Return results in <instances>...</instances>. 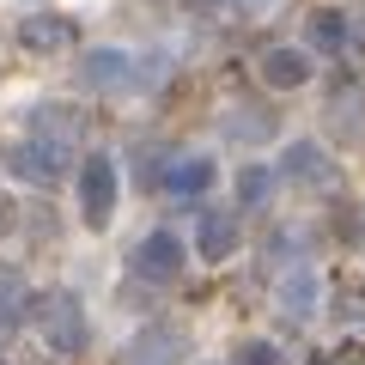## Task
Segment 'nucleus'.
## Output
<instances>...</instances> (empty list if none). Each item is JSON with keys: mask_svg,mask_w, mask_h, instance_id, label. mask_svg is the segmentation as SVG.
<instances>
[{"mask_svg": "<svg viewBox=\"0 0 365 365\" xmlns=\"http://www.w3.org/2000/svg\"><path fill=\"white\" fill-rule=\"evenodd\" d=\"M37 329H43V341H49L55 353H79V347H86V311H79V292L49 287L37 299Z\"/></svg>", "mask_w": 365, "mask_h": 365, "instance_id": "f257e3e1", "label": "nucleus"}, {"mask_svg": "<svg viewBox=\"0 0 365 365\" xmlns=\"http://www.w3.org/2000/svg\"><path fill=\"white\" fill-rule=\"evenodd\" d=\"M79 73L98 91H134V86H146V79L165 73V61H134L128 49H91L86 61H79Z\"/></svg>", "mask_w": 365, "mask_h": 365, "instance_id": "f03ea898", "label": "nucleus"}, {"mask_svg": "<svg viewBox=\"0 0 365 365\" xmlns=\"http://www.w3.org/2000/svg\"><path fill=\"white\" fill-rule=\"evenodd\" d=\"M79 213H86L91 232H104L110 213H116V165H110L104 153H91L86 165H79Z\"/></svg>", "mask_w": 365, "mask_h": 365, "instance_id": "7ed1b4c3", "label": "nucleus"}, {"mask_svg": "<svg viewBox=\"0 0 365 365\" xmlns=\"http://www.w3.org/2000/svg\"><path fill=\"white\" fill-rule=\"evenodd\" d=\"M61 165H67V146L61 140H49V134H31V140H19V146H6V170L13 177H25V182H61Z\"/></svg>", "mask_w": 365, "mask_h": 365, "instance_id": "20e7f679", "label": "nucleus"}, {"mask_svg": "<svg viewBox=\"0 0 365 365\" xmlns=\"http://www.w3.org/2000/svg\"><path fill=\"white\" fill-rule=\"evenodd\" d=\"M182 347H189L182 329H165V323H158V329H140V335L116 353V365H177Z\"/></svg>", "mask_w": 365, "mask_h": 365, "instance_id": "39448f33", "label": "nucleus"}, {"mask_svg": "<svg viewBox=\"0 0 365 365\" xmlns=\"http://www.w3.org/2000/svg\"><path fill=\"white\" fill-rule=\"evenodd\" d=\"M134 274H140V280H177L182 274V244L170 232H146L140 244H134Z\"/></svg>", "mask_w": 365, "mask_h": 365, "instance_id": "423d86ee", "label": "nucleus"}, {"mask_svg": "<svg viewBox=\"0 0 365 365\" xmlns=\"http://www.w3.org/2000/svg\"><path fill=\"white\" fill-rule=\"evenodd\" d=\"M19 43H25L31 55H55V49H73L79 43V25L61 13H31L25 25H19Z\"/></svg>", "mask_w": 365, "mask_h": 365, "instance_id": "0eeeda50", "label": "nucleus"}, {"mask_svg": "<svg viewBox=\"0 0 365 365\" xmlns=\"http://www.w3.org/2000/svg\"><path fill=\"white\" fill-rule=\"evenodd\" d=\"M262 79H268L274 91L304 86V79H311V55H304V49H292V43H280V49H268V55H262Z\"/></svg>", "mask_w": 365, "mask_h": 365, "instance_id": "6e6552de", "label": "nucleus"}, {"mask_svg": "<svg viewBox=\"0 0 365 365\" xmlns=\"http://www.w3.org/2000/svg\"><path fill=\"white\" fill-rule=\"evenodd\" d=\"M280 170H287L292 182H311V189H335L341 182V170L329 165L317 146H287V158H280Z\"/></svg>", "mask_w": 365, "mask_h": 365, "instance_id": "1a4fd4ad", "label": "nucleus"}, {"mask_svg": "<svg viewBox=\"0 0 365 365\" xmlns=\"http://www.w3.org/2000/svg\"><path fill=\"white\" fill-rule=\"evenodd\" d=\"M195 250L207 262H225L237 250V220L232 213H201V232H195Z\"/></svg>", "mask_w": 365, "mask_h": 365, "instance_id": "9d476101", "label": "nucleus"}, {"mask_svg": "<svg viewBox=\"0 0 365 365\" xmlns=\"http://www.w3.org/2000/svg\"><path fill=\"white\" fill-rule=\"evenodd\" d=\"M207 182H213V158H177V165H165V195H177V201L201 195Z\"/></svg>", "mask_w": 365, "mask_h": 365, "instance_id": "9b49d317", "label": "nucleus"}, {"mask_svg": "<svg viewBox=\"0 0 365 365\" xmlns=\"http://www.w3.org/2000/svg\"><path fill=\"white\" fill-rule=\"evenodd\" d=\"M280 311L287 317H311L317 311V274L311 268H292L287 280H280Z\"/></svg>", "mask_w": 365, "mask_h": 365, "instance_id": "f8f14e48", "label": "nucleus"}, {"mask_svg": "<svg viewBox=\"0 0 365 365\" xmlns=\"http://www.w3.org/2000/svg\"><path fill=\"white\" fill-rule=\"evenodd\" d=\"M31 128H37V134H49V140H61V146H73L86 122H79V110H55V104H43L37 116H31Z\"/></svg>", "mask_w": 365, "mask_h": 365, "instance_id": "ddd939ff", "label": "nucleus"}, {"mask_svg": "<svg viewBox=\"0 0 365 365\" xmlns=\"http://www.w3.org/2000/svg\"><path fill=\"white\" fill-rule=\"evenodd\" d=\"M347 43V19L341 13H311V49H341Z\"/></svg>", "mask_w": 365, "mask_h": 365, "instance_id": "4468645a", "label": "nucleus"}, {"mask_svg": "<svg viewBox=\"0 0 365 365\" xmlns=\"http://www.w3.org/2000/svg\"><path fill=\"white\" fill-rule=\"evenodd\" d=\"M19 317H25V287H19V274L0 268V329L19 323Z\"/></svg>", "mask_w": 365, "mask_h": 365, "instance_id": "2eb2a0df", "label": "nucleus"}, {"mask_svg": "<svg viewBox=\"0 0 365 365\" xmlns=\"http://www.w3.org/2000/svg\"><path fill=\"white\" fill-rule=\"evenodd\" d=\"M237 201H244V207H262V201H268V170L262 165L237 170Z\"/></svg>", "mask_w": 365, "mask_h": 365, "instance_id": "dca6fc26", "label": "nucleus"}, {"mask_svg": "<svg viewBox=\"0 0 365 365\" xmlns=\"http://www.w3.org/2000/svg\"><path fill=\"white\" fill-rule=\"evenodd\" d=\"M232 365H287V359H280L274 341H244V347L232 353Z\"/></svg>", "mask_w": 365, "mask_h": 365, "instance_id": "f3484780", "label": "nucleus"}, {"mask_svg": "<svg viewBox=\"0 0 365 365\" xmlns=\"http://www.w3.org/2000/svg\"><path fill=\"white\" fill-rule=\"evenodd\" d=\"M232 6H244V13H268L274 0H232Z\"/></svg>", "mask_w": 365, "mask_h": 365, "instance_id": "a211bd4d", "label": "nucleus"}, {"mask_svg": "<svg viewBox=\"0 0 365 365\" xmlns=\"http://www.w3.org/2000/svg\"><path fill=\"white\" fill-rule=\"evenodd\" d=\"M0 232H6V195H0Z\"/></svg>", "mask_w": 365, "mask_h": 365, "instance_id": "6ab92c4d", "label": "nucleus"}, {"mask_svg": "<svg viewBox=\"0 0 365 365\" xmlns=\"http://www.w3.org/2000/svg\"><path fill=\"white\" fill-rule=\"evenodd\" d=\"M0 365H6V359H0Z\"/></svg>", "mask_w": 365, "mask_h": 365, "instance_id": "aec40b11", "label": "nucleus"}]
</instances>
